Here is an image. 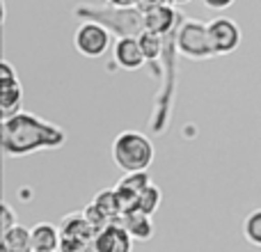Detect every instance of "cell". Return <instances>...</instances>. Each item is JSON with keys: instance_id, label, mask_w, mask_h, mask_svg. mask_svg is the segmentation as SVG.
Returning <instances> with one entry per match:
<instances>
[{"instance_id": "16", "label": "cell", "mask_w": 261, "mask_h": 252, "mask_svg": "<svg viewBox=\"0 0 261 252\" xmlns=\"http://www.w3.org/2000/svg\"><path fill=\"white\" fill-rule=\"evenodd\" d=\"M161 202H163L161 188H158V186H153V184H149L147 188L142 190V195H140L138 209H140V211H144L147 216H153V213L158 211V207H161Z\"/></svg>"}, {"instance_id": "19", "label": "cell", "mask_w": 261, "mask_h": 252, "mask_svg": "<svg viewBox=\"0 0 261 252\" xmlns=\"http://www.w3.org/2000/svg\"><path fill=\"white\" fill-rule=\"evenodd\" d=\"M58 252H92V243L90 241H83V239H69V236H62Z\"/></svg>"}, {"instance_id": "17", "label": "cell", "mask_w": 261, "mask_h": 252, "mask_svg": "<svg viewBox=\"0 0 261 252\" xmlns=\"http://www.w3.org/2000/svg\"><path fill=\"white\" fill-rule=\"evenodd\" d=\"M138 39H140V46H142L144 58H147V60H156L158 55H161V51H163V39H161V35L144 30L142 35L138 37Z\"/></svg>"}, {"instance_id": "23", "label": "cell", "mask_w": 261, "mask_h": 252, "mask_svg": "<svg viewBox=\"0 0 261 252\" xmlns=\"http://www.w3.org/2000/svg\"><path fill=\"white\" fill-rule=\"evenodd\" d=\"M108 5H113V7H119V9H128V7H133L138 0H106Z\"/></svg>"}, {"instance_id": "4", "label": "cell", "mask_w": 261, "mask_h": 252, "mask_svg": "<svg viewBox=\"0 0 261 252\" xmlns=\"http://www.w3.org/2000/svg\"><path fill=\"white\" fill-rule=\"evenodd\" d=\"M110 44H113V35H110V30L103 23L85 21L73 32V46H76V51L83 58L90 60L101 58V55H106L110 51Z\"/></svg>"}, {"instance_id": "12", "label": "cell", "mask_w": 261, "mask_h": 252, "mask_svg": "<svg viewBox=\"0 0 261 252\" xmlns=\"http://www.w3.org/2000/svg\"><path fill=\"white\" fill-rule=\"evenodd\" d=\"M30 234L35 250H58L60 241H62L60 227L50 225V222H37L35 227H30Z\"/></svg>"}, {"instance_id": "9", "label": "cell", "mask_w": 261, "mask_h": 252, "mask_svg": "<svg viewBox=\"0 0 261 252\" xmlns=\"http://www.w3.org/2000/svg\"><path fill=\"white\" fill-rule=\"evenodd\" d=\"M122 225L126 227V232L133 236V241H140V243H147V241L153 239V222L151 216H147L144 211L135 209V211H128L122 216Z\"/></svg>"}, {"instance_id": "14", "label": "cell", "mask_w": 261, "mask_h": 252, "mask_svg": "<svg viewBox=\"0 0 261 252\" xmlns=\"http://www.w3.org/2000/svg\"><path fill=\"white\" fill-rule=\"evenodd\" d=\"M92 202H94L96 207H99L101 211H103L106 216H108L113 222H115V220H119V218L124 216L122 199H119L117 188H106V190H99V193H96V197L92 199Z\"/></svg>"}, {"instance_id": "21", "label": "cell", "mask_w": 261, "mask_h": 252, "mask_svg": "<svg viewBox=\"0 0 261 252\" xmlns=\"http://www.w3.org/2000/svg\"><path fill=\"white\" fill-rule=\"evenodd\" d=\"M236 0H202V5L206 9H213V12H222V9H229Z\"/></svg>"}, {"instance_id": "5", "label": "cell", "mask_w": 261, "mask_h": 252, "mask_svg": "<svg viewBox=\"0 0 261 252\" xmlns=\"http://www.w3.org/2000/svg\"><path fill=\"white\" fill-rule=\"evenodd\" d=\"M208 37H211V46L216 58H225L231 55L234 51H239L241 46V28L234 18L229 16H216L208 21Z\"/></svg>"}, {"instance_id": "6", "label": "cell", "mask_w": 261, "mask_h": 252, "mask_svg": "<svg viewBox=\"0 0 261 252\" xmlns=\"http://www.w3.org/2000/svg\"><path fill=\"white\" fill-rule=\"evenodd\" d=\"M92 252H133V236L122 225V218L96 232L92 239Z\"/></svg>"}, {"instance_id": "18", "label": "cell", "mask_w": 261, "mask_h": 252, "mask_svg": "<svg viewBox=\"0 0 261 252\" xmlns=\"http://www.w3.org/2000/svg\"><path fill=\"white\" fill-rule=\"evenodd\" d=\"M83 213H85V216H87V220L92 222V227H94L96 232H99V230H103V227H108L110 222H113L108 216H106L103 211H101L99 207H96L94 202H90V204H87V207L83 209Z\"/></svg>"}, {"instance_id": "7", "label": "cell", "mask_w": 261, "mask_h": 252, "mask_svg": "<svg viewBox=\"0 0 261 252\" xmlns=\"http://www.w3.org/2000/svg\"><path fill=\"white\" fill-rule=\"evenodd\" d=\"M113 60L124 71H138V69H142L144 62H147L144 51H142V46H140V39L138 37H130V35L119 37L113 44Z\"/></svg>"}, {"instance_id": "10", "label": "cell", "mask_w": 261, "mask_h": 252, "mask_svg": "<svg viewBox=\"0 0 261 252\" xmlns=\"http://www.w3.org/2000/svg\"><path fill=\"white\" fill-rule=\"evenodd\" d=\"M174 9L172 7H165V5H153L147 14L142 16V26L144 30L149 32H156V35H165L174 28Z\"/></svg>"}, {"instance_id": "20", "label": "cell", "mask_w": 261, "mask_h": 252, "mask_svg": "<svg viewBox=\"0 0 261 252\" xmlns=\"http://www.w3.org/2000/svg\"><path fill=\"white\" fill-rule=\"evenodd\" d=\"M16 225H18V218H16V213H14V209L9 207L7 202H3L0 204V230L7 232Z\"/></svg>"}, {"instance_id": "11", "label": "cell", "mask_w": 261, "mask_h": 252, "mask_svg": "<svg viewBox=\"0 0 261 252\" xmlns=\"http://www.w3.org/2000/svg\"><path fill=\"white\" fill-rule=\"evenodd\" d=\"M21 101H23V85L18 83V78L0 83V110H3V117L18 113Z\"/></svg>"}, {"instance_id": "1", "label": "cell", "mask_w": 261, "mask_h": 252, "mask_svg": "<svg viewBox=\"0 0 261 252\" xmlns=\"http://www.w3.org/2000/svg\"><path fill=\"white\" fill-rule=\"evenodd\" d=\"M0 140H3V154L9 158H23L35 152L46 149H60L67 142V133L62 126L50 124L32 113H18L3 117L0 126Z\"/></svg>"}, {"instance_id": "8", "label": "cell", "mask_w": 261, "mask_h": 252, "mask_svg": "<svg viewBox=\"0 0 261 252\" xmlns=\"http://www.w3.org/2000/svg\"><path fill=\"white\" fill-rule=\"evenodd\" d=\"M60 234L62 236H69V239H83V241H90L94 239L96 230L92 227V222L87 220V216L83 211H76V213H67V216L60 220Z\"/></svg>"}, {"instance_id": "2", "label": "cell", "mask_w": 261, "mask_h": 252, "mask_svg": "<svg viewBox=\"0 0 261 252\" xmlns=\"http://www.w3.org/2000/svg\"><path fill=\"white\" fill-rule=\"evenodd\" d=\"M110 156L124 174L126 172H142L151 167L153 158H156V147H153L151 138H147L140 131L128 129L115 135Z\"/></svg>"}, {"instance_id": "3", "label": "cell", "mask_w": 261, "mask_h": 252, "mask_svg": "<svg viewBox=\"0 0 261 252\" xmlns=\"http://www.w3.org/2000/svg\"><path fill=\"white\" fill-rule=\"evenodd\" d=\"M176 51L188 60H211L216 58L208 37V23L199 18H188L176 32Z\"/></svg>"}, {"instance_id": "24", "label": "cell", "mask_w": 261, "mask_h": 252, "mask_svg": "<svg viewBox=\"0 0 261 252\" xmlns=\"http://www.w3.org/2000/svg\"><path fill=\"white\" fill-rule=\"evenodd\" d=\"M35 252H58V250H35Z\"/></svg>"}, {"instance_id": "22", "label": "cell", "mask_w": 261, "mask_h": 252, "mask_svg": "<svg viewBox=\"0 0 261 252\" xmlns=\"http://www.w3.org/2000/svg\"><path fill=\"white\" fill-rule=\"evenodd\" d=\"M14 78H18L16 71H14V67L7 62V60H3V62H0V81H14Z\"/></svg>"}, {"instance_id": "15", "label": "cell", "mask_w": 261, "mask_h": 252, "mask_svg": "<svg viewBox=\"0 0 261 252\" xmlns=\"http://www.w3.org/2000/svg\"><path fill=\"white\" fill-rule=\"evenodd\" d=\"M243 236L250 245L261 248V207L252 209L243 220Z\"/></svg>"}, {"instance_id": "13", "label": "cell", "mask_w": 261, "mask_h": 252, "mask_svg": "<svg viewBox=\"0 0 261 252\" xmlns=\"http://www.w3.org/2000/svg\"><path fill=\"white\" fill-rule=\"evenodd\" d=\"M3 252H35L30 230L23 225H16L12 230L3 232Z\"/></svg>"}]
</instances>
